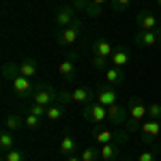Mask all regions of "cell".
I'll return each mask as SVG.
<instances>
[{
  "mask_svg": "<svg viewBox=\"0 0 161 161\" xmlns=\"http://www.w3.org/2000/svg\"><path fill=\"white\" fill-rule=\"evenodd\" d=\"M148 116V103L140 99V97H131L129 99V120H127V131L136 133L142 127V120Z\"/></svg>",
  "mask_w": 161,
  "mask_h": 161,
  "instance_id": "6da1fadb",
  "label": "cell"
},
{
  "mask_svg": "<svg viewBox=\"0 0 161 161\" xmlns=\"http://www.w3.org/2000/svg\"><path fill=\"white\" fill-rule=\"evenodd\" d=\"M82 30H84V24H82V19H75L73 24L64 26V28H60V30L56 32V41H58L60 45H64V47H69V45H75V43L80 41V37H82Z\"/></svg>",
  "mask_w": 161,
  "mask_h": 161,
  "instance_id": "7a4b0ae2",
  "label": "cell"
},
{
  "mask_svg": "<svg viewBox=\"0 0 161 161\" xmlns=\"http://www.w3.org/2000/svg\"><path fill=\"white\" fill-rule=\"evenodd\" d=\"M82 116L86 123H92V125H101L103 120H108V108L101 105L99 101H90L84 105L82 110Z\"/></svg>",
  "mask_w": 161,
  "mask_h": 161,
  "instance_id": "3957f363",
  "label": "cell"
},
{
  "mask_svg": "<svg viewBox=\"0 0 161 161\" xmlns=\"http://www.w3.org/2000/svg\"><path fill=\"white\" fill-rule=\"evenodd\" d=\"M32 103H39V105H45V108H50L54 103H58V92L54 90V86L50 84H39L35 88V92H32Z\"/></svg>",
  "mask_w": 161,
  "mask_h": 161,
  "instance_id": "277c9868",
  "label": "cell"
},
{
  "mask_svg": "<svg viewBox=\"0 0 161 161\" xmlns=\"http://www.w3.org/2000/svg\"><path fill=\"white\" fill-rule=\"evenodd\" d=\"M129 137V131H110V129H99V125L92 129V140L103 146V144H112V142H127Z\"/></svg>",
  "mask_w": 161,
  "mask_h": 161,
  "instance_id": "5b68a950",
  "label": "cell"
},
{
  "mask_svg": "<svg viewBox=\"0 0 161 161\" xmlns=\"http://www.w3.org/2000/svg\"><path fill=\"white\" fill-rule=\"evenodd\" d=\"M140 133H142V142L144 144H153L161 136V120H153V118L144 120L142 127H140Z\"/></svg>",
  "mask_w": 161,
  "mask_h": 161,
  "instance_id": "8992f818",
  "label": "cell"
},
{
  "mask_svg": "<svg viewBox=\"0 0 161 161\" xmlns=\"http://www.w3.org/2000/svg\"><path fill=\"white\" fill-rule=\"evenodd\" d=\"M11 84H13V92L19 95V97H32V92H35V88H37L30 82V77H24V75L13 77Z\"/></svg>",
  "mask_w": 161,
  "mask_h": 161,
  "instance_id": "52a82bcc",
  "label": "cell"
},
{
  "mask_svg": "<svg viewBox=\"0 0 161 161\" xmlns=\"http://www.w3.org/2000/svg\"><path fill=\"white\" fill-rule=\"evenodd\" d=\"M75 19V7L73 4H62L60 9L56 11V15H54V22H56V26L58 28H64V26H69V24H73Z\"/></svg>",
  "mask_w": 161,
  "mask_h": 161,
  "instance_id": "ba28073f",
  "label": "cell"
},
{
  "mask_svg": "<svg viewBox=\"0 0 161 161\" xmlns=\"http://www.w3.org/2000/svg\"><path fill=\"white\" fill-rule=\"evenodd\" d=\"M133 41H136L137 47H155V45H159L157 30H137Z\"/></svg>",
  "mask_w": 161,
  "mask_h": 161,
  "instance_id": "9c48e42d",
  "label": "cell"
},
{
  "mask_svg": "<svg viewBox=\"0 0 161 161\" xmlns=\"http://www.w3.org/2000/svg\"><path fill=\"white\" fill-rule=\"evenodd\" d=\"M136 24H137L140 30H157V28H159V22H157L155 13H150V11H140L137 13Z\"/></svg>",
  "mask_w": 161,
  "mask_h": 161,
  "instance_id": "30bf717a",
  "label": "cell"
},
{
  "mask_svg": "<svg viewBox=\"0 0 161 161\" xmlns=\"http://www.w3.org/2000/svg\"><path fill=\"white\" fill-rule=\"evenodd\" d=\"M129 120V112L125 110L123 105H118V103H114L108 108V123L112 125H127Z\"/></svg>",
  "mask_w": 161,
  "mask_h": 161,
  "instance_id": "8fae6325",
  "label": "cell"
},
{
  "mask_svg": "<svg viewBox=\"0 0 161 161\" xmlns=\"http://www.w3.org/2000/svg\"><path fill=\"white\" fill-rule=\"evenodd\" d=\"M73 7H75V11L86 13L88 17H99L101 13H103V7L90 2V0H73Z\"/></svg>",
  "mask_w": 161,
  "mask_h": 161,
  "instance_id": "7c38bea8",
  "label": "cell"
},
{
  "mask_svg": "<svg viewBox=\"0 0 161 161\" xmlns=\"http://www.w3.org/2000/svg\"><path fill=\"white\" fill-rule=\"evenodd\" d=\"M110 60H112V64H114V67L123 69V67H127V64L131 62V52L127 50V47H123V45H118V47H114Z\"/></svg>",
  "mask_w": 161,
  "mask_h": 161,
  "instance_id": "4fadbf2b",
  "label": "cell"
},
{
  "mask_svg": "<svg viewBox=\"0 0 161 161\" xmlns=\"http://www.w3.org/2000/svg\"><path fill=\"white\" fill-rule=\"evenodd\" d=\"M116 99H118V95H116V88L110 86V84L101 86V88H99V92H97V101H99L101 105H105V108L114 105V103H116Z\"/></svg>",
  "mask_w": 161,
  "mask_h": 161,
  "instance_id": "5bb4252c",
  "label": "cell"
},
{
  "mask_svg": "<svg viewBox=\"0 0 161 161\" xmlns=\"http://www.w3.org/2000/svg\"><path fill=\"white\" fill-rule=\"evenodd\" d=\"M58 73H60L64 80H75L77 71H75V56L73 54H71L67 60H62L60 64H58Z\"/></svg>",
  "mask_w": 161,
  "mask_h": 161,
  "instance_id": "9a60e30c",
  "label": "cell"
},
{
  "mask_svg": "<svg viewBox=\"0 0 161 161\" xmlns=\"http://www.w3.org/2000/svg\"><path fill=\"white\" fill-rule=\"evenodd\" d=\"M112 52H114V45H112L108 39H97L92 43V54L95 56H103V58H110Z\"/></svg>",
  "mask_w": 161,
  "mask_h": 161,
  "instance_id": "2e32d148",
  "label": "cell"
},
{
  "mask_svg": "<svg viewBox=\"0 0 161 161\" xmlns=\"http://www.w3.org/2000/svg\"><path fill=\"white\" fill-rule=\"evenodd\" d=\"M103 73H105V84H110V86H118L125 82V73L118 67H108Z\"/></svg>",
  "mask_w": 161,
  "mask_h": 161,
  "instance_id": "e0dca14e",
  "label": "cell"
},
{
  "mask_svg": "<svg viewBox=\"0 0 161 161\" xmlns=\"http://www.w3.org/2000/svg\"><path fill=\"white\" fill-rule=\"evenodd\" d=\"M71 99H73V103H82V105H86V103H90V101L95 99V92L92 90H88V88H73L71 90Z\"/></svg>",
  "mask_w": 161,
  "mask_h": 161,
  "instance_id": "ac0fdd59",
  "label": "cell"
},
{
  "mask_svg": "<svg viewBox=\"0 0 161 161\" xmlns=\"http://www.w3.org/2000/svg\"><path fill=\"white\" fill-rule=\"evenodd\" d=\"M19 75H24V77H35L37 75V62L32 60V58H26V60L19 62Z\"/></svg>",
  "mask_w": 161,
  "mask_h": 161,
  "instance_id": "d6986e66",
  "label": "cell"
},
{
  "mask_svg": "<svg viewBox=\"0 0 161 161\" xmlns=\"http://www.w3.org/2000/svg\"><path fill=\"white\" fill-rule=\"evenodd\" d=\"M118 146H116V142H112V144H103L101 146V159L103 161H114L118 157Z\"/></svg>",
  "mask_w": 161,
  "mask_h": 161,
  "instance_id": "ffe728a7",
  "label": "cell"
},
{
  "mask_svg": "<svg viewBox=\"0 0 161 161\" xmlns=\"http://www.w3.org/2000/svg\"><path fill=\"white\" fill-rule=\"evenodd\" d=\"M75 150H77V142L71 136H64L60 140V153L69 157V155H75Z\"/></svg>",
  "mask_w": 161,
  "mask_h": 161,
  "instance_id": "44dd1931",
  "label": "cell"
},
{
  "mask_svg": "<svg viewBox=\"0 0 161 161\" xmlns=\"http://www.w3.org/2000/svg\"><path fill=\"white\" fill-rule=\"evenodd\" d=\"M24 120H22V116H17V114H11V116H7V120H4V127H7V131H17V129H22L24 127Z\"/></svg>",
  "mask_w": 161,
  "mask_h": 161,
  "instance_id": "7402d4cb",
  "label": "cell"
},
{
  "mask_svg": "<svg viewBox=\"0 0 161 161\" xmlns=\"http://www.w3.org/2000/svg\"><path fill=\"white\" fill-rule=\"evenodd\" d=\"M82 161H99L101 159V148H95V146H88V148L82 150Z\"/></svg>",
  "mask_w": 161,
  "mask_h": 161,
  "instance_id": "603a6c76",
  "label": "cell"
},
{
  "mask_svg": "<svg viewBox=\"0 0 161 161\" xmlns=\"http://www.w3.org/2000/svg\"><path fill=\"white\" fill-rule=\"evenodd\" d=\"M64 116V105H60V103H54V105H50L47 108V120H58V118H62Z\"/></svg>",
  "mask_w": 161,
  "mask_h": 161,
  "instance_id": "cb8c5ba5",
  "label": "cell"
},
{
  "mask_svg": "<svg viewBox=\"0 0 161 161\" xmlns=\"http://www.w3.org/2000/svg\"><path fill=\"white\" fill-rule=\"evenodd\" d=\"M2 75H4L7 80H13V77H17V75H19V64L4 62V64H2Z\"/></svg>",
  "mask_w": 161,
  "mask_h": 161,
  "instance_id": "d4e9b609",
  "label": "cell"
},
{
  "mask_svg": "<svg viewBox=\"0 0 161 161\" xmlns=\"http://www.w3.org/2000/svg\"><path fill=\"white\" fill-rule=\"evenodd\" d=\"M2 161H26V155L17 148H11V150H4Z\"/></svg>",
  "mask_w": 161,
  "mask_h": 161,
  "instance_id": "484cf974",
  "label": "cell"
},
{
  "mask_svg": "<svg viewBox=\"0 0 161 161\" xmlns=\"http://www.w3.org/2000/svg\"><path fill=\"white\" fill-rule=\"evenodd\" d=\"M28 114H32V116H39V118H45V116H47V108H45V105H39V103H32V101H30V105H28Z\"/></svg>",
  "mask_w": 161,
  "mask_h": 161,
  "instance_id": "4316f807",
  "label": "cell"
},
{
  "mask_svg": "<svg viewBox=\"0 0 161 161\" xmlns=\"http://www.w3.org/2000/svg\"><path fill=\"white\" fill-rule=\"evenodd\" d=\"M148 118H153V120H161V103L159 101L148 103Z\"/></svg>",
  "mask_w": 161,
  "mask_h": 161,
  "instance_id": "83f0119b",
  "label": "cell"
},
{
  "mask_svg": "<svg viewBox=\"0 0 161 161\" xmlns=\"http://www.w3.org/2000/svg\"><path fill=\"white\" fill-rule=\"evenodd\" d=\"M110 4H112V9H114L116 13H120V11H129L131 0H112Z\"/></svg>",
  "mask_w": 161,
  "mask_h": 161,
  "instance_id": "f1b7e54d",
  "label": "cell"
},
{
  "mask_svg": "<svg viewBox=\"0 0 161 161\" xmlns=\"http://www.w3.org/2000/svg\"><path fill=\"white\" fill-rule=\"evenodd\" d=\"M0 148L2 150H11L13 148V136L9 131H4L2 136H0Z\"/></svg>",
  "mask_w": 161,
  "mask_h": 161,
  "instance_id": "f546056e",
  "label": "cell"
},
{
  "mask_svg": "<svg viewBox=\"0 0 161 161\" xmlns=\"http://www.w3.org/2000/svg\"><path fill=\"white\" fill-rule=\"evenodd\" d=\"M92 69H97V71H105L108 69V58H103V56H92Z\"/></svg>",
  "mask_w": 161,
  "mask_h": 161,
  "instance_id": "4dcf8cb0",
  "label": "cell"
},
{
  "mask_svg": "<svg viewBox=\"0 0 161 161\" xmlns=\"http://www.w3.org/2000/svg\"><path fill=\"white\" fill-rule=\"evenodd\" d=\"M41 120H43V118L32 116V114H28V116L24 118V123H26V127H28V129H39V127H41Z\"/></svg>",
  "mask_w": 161,
  "mask_h": 161,
  "instance_id": "1f68e13d",
  "label": "cell"
},
{
  "mask_svg": "<svg viewBox=\"0 0 161 161\" xmlns=\"http://www.w3.org/2000/svg\"><path fill=\"white\" fill-rule=\"evenodd\" d=\"M58 103L60 105H69V103H73V99H71V92H67V90H62V92H58Z\"/></svg>",
  "mask_w": 161,
  "mask_h": 161,
  "instance_id": "d6a6232c",
  "label": "cell"
},
{
  "mask_svg": "<svg viewBox=\"0 0 161 161\" xmlns=\"http://www.w3.org/2000/svg\"><path fill=\"white\" fill-rule=\"evenodd\" d=\"M137 161H157V157H155V150H144V153H140Z\"/></svg>",
  "mask_w": 161,
  "mask_h": 161,
  "instance_id": "836d02e7",
  "label": "cell"
},
{
  "mask_svg": "<svg viewBox=\"0 0 161 161\" xmlns=\"http://www.w3.org/2000/svg\"><path fill=\"white\" fill-rule=\"evenodd\" d=\"M90 2H95V4H99V7H103L105 2H112V0H90Z\"/></svg>",
  "mask_w": 161,
  "mask_h": 161,
  "instance_id": "e575fe53",
  "label": "cell"
},
{
  "mask_svg": "<svg viewBox=\"0 0 161 161\" xmlns=\"http://www.w3.org/2000/svg\"><path fill=\"white\" fill-rule=\"evenodd\" d=\"M67 161H82V157H75V155H69V157H67Z\"/></svg>",
  "mask_w": 161,
  "mask_h": 161,
  "instance_id": "d590c367",
  "label": "cell"
},
{
  "mask_svg": "<svg viewBox=\"0 0 161 161\" xmlns=\"http://www.w3.org/2000/svg\"><path fill=\"white\" fill-rule=\"evenodd\" d=\"M157 37H159V45H161V28H157Z\"/></svg>",
  "mask_w": 161,
  "mask_h": 161,
  "instance_id": "8d00e7d4",
  "label": "cell"
},
{
  "mask_svg": "<svg viewBox=\"0 0 161 161\" xmlns=\"http://www.w3.org/2000/svg\"><path fill=\"white\" fill-rule=\"evenodd\" d=\"M157 4H159V7H161V0H157Z\"/></svg>",
  "mask_w": 161,
  "mask_h": 161,
  "instance_id": "74e56055",
  "label": "cell"
},
{
  "mask_svg": "<svg viewBox=\"0 0 161 161\" xmlns=\"http://www.w3.org/2000/svg\"><path fill=\"white\" fill-rule=\"evenodd\" d=\"M125 161H133V159H125Z\"/></svg>",
  "mask_w": 161,
  "mask_h": 161,
  "instance_id": "f35d334b",
  "label": "cell"
}]
</instances>
